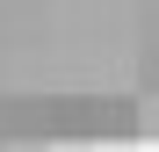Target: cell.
<instances>
[{"instance_id": "1", "label": "cell", "mask_w": 159, "mask_h": 152, "mask_svg": "<svg viewBox=\"0 0 159 152\" xmlns=\"http://www.w3.org/2000/svg\"><path fill=\"white\" fill-rule=\"evenodd\" d=\"M15 152H36V145H15Z\"/></svg>"}]
</instances>
